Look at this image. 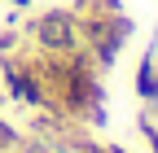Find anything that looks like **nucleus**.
<instances>
[{"label":"nucleus","mask_w":158,"mask_h":153,"mask_svg":"<svg viewBox=\"0 0 158 153\" xmlns=\"http://www.w3.org/2000/svg\"><path fill=\"white\" fill-rule=\"evenodd\" d=\"M13 5H27V0H13Z\"/></svg>","instance_id":"obj_5"},{"label":"nucleus","mask_w":158,"mask_h":153,"mask_svg":"<svg viewBox=\"0 0 158 153\" xmlns=\"http://www.w3.org/2000/svg\"><path fill=\"white\" fill-rule=\"evenodd\" d=\"M141 131H145V136H149V149L158 153V131H154V123H149V118H141Z\"/></svg>","instance_id":"obj_4"},{"label":"nucleus","mask_w":158,"mask_h":153,"mask_svg":"<svg viewBox=\"0 0 158 153\" xmlns=\"http://www.w3.org/2000/svg\"><path fill=\"white\" fill-rule=\"evenodd\" d=\"M136 96H141V101H158V61H154V48L141 57V70H136Z\"/></svg>","instance_id":"obj_3"},{"label":"nucleus","mask_w":158,"mask_h":153,"mask_svg":"<svg viewBox=\"0 0 158 153\" xmlns=\"http://www.w3.org/2000/svg\"><path fill=\"white\" fill-rule=\"evenodd\" d=\"M5 79H9V92H13L18 101H27V105H44V88H40L35 70L22 66L18 57H9V61H5Z\"/></svg>","instance_id":"obj_2"},{"label":"nucleus","mask_w":158,"mask_h":153,"mask_svg":"<svg viewBox=\"0 0 158 153\" xmlns=\"http://www.w3.org/2000/svg\"><path fill=\"white\" fill-rule=\"evenodd\" d=\"M35 44L44 48V53H57V57L79 53V44H84V35H79V18L66 13V9H48V13L35 22Z\"/></svg>","instance_id":"obj_1"},{"label":"nucleus","mask_w":158,"mask_h":153,"mask_svg":"<svg viewBox=\"0 0 158 153\" xmlns=\"http://www.w3.org/2000/svg\"><path fill=\"white\" fill-rule=\"evenodd\" d=\"M110 153H123V149H110Z\"/></svg>","instance_id":"obj_6"}]
</instances>
